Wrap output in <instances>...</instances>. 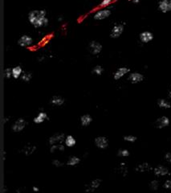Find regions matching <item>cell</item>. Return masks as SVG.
I'll list each match as a JSON object with an SVG mask.
<instances>
[{
    "label": "cell",
    "instance_id": "836d02e7",
    "mask_svg": "<svg viewBox=\"0 0 171 193\" xmlns=\"http://www.w3.org/2000/svg\"><path fill=\"white\" fill-rule=\"evenodd\" d=\"M5 73H6V77L7 78H10V77L12 75V69H11V68H7L5 70Z\"/></svg>",
    "mask_w": 171,
    "mask_h": 193
},
{
    "label": "cell",
    "instance_id": "f546056e",
    "mask_svg": "<svg viewBox=\"0 0 171 193\" xmlns=\"http://www.w3.org/2000/svg\"><path fill=\"white\" fill-rule=\"evenodd\" d=\"M102 72H103V68L101 66H96V67L93 68V72L94 73H96L97 75H101V73H102Z\"/></svg>",
    "mask_w": 171,
    "mask_h": 193
},
{
    "label": "cell",
    "instance_id": "d6a6232c",
    "mask_svg": "<svg viewBox=\"0 0 171 193\" xmlns=\"http://www.w3.org/2000/svg\"><path fill=\"white\" fill-rule=\"evenodd\" d=\"M112 2H113V0H103V1L101 2V7H107V6H109V4L111 3Z\"/></svg>",
    "mask_w": 171,
    "mask_h": 193
},
{
    "label": "cell",
    "instance_id": "9a60e30c",
    "mask_svg": "<svg viewBox=\"0 0 171 193\" xmlns=\"http://www.w3.org/2000/svg\"><path fill=\"white\" fill-rule=\"evenodd\" d=\"M33 42L32 38L28 36H23L19 40V44H20L21 47H27L31 45Z\"/></svg>",
    "mask_w": 171,
    "mask_h": 193
},
{
    "label": "cell",
    "instance_id": "4fadbf2b",
    "mask_svg": "<svg viewBox=\"0 0 171 193\" xmlns=\"http://www.w3.org/2000/svg\"><path fill=\"white\" fill-rule=\"evenodd\" d=\"M64 134H56L52 136L49 139V143L51 145H54V144H59V143H62L64 141Z\"/></svg>",
    "mask_w": 171,
    "mask_h": 193
},
{
    "label": "cell",
    "instance_id": "ba28073f",
    "mask_svg": "<svg viewBox=\"0 0 171 193\" xmlns=\"http://www.w3.org/2000/svg\"><path fill=\"white\" fill-rule=\"evenodd\" d=\"M153 172H154V175L156 176H166L169 174V170L164 167V166H157V167L154 168L153 170Z\"/></svg>",
    "mask_w": 171,
    "mask_h": 193
},
{
    "label": "cell",
    "instance_id": "e0dca14e",
    "mask_svg": "<svg viewBox=\"0 0 171 193\" xmlns=\"http://www.w3.org/2000/svg\"><path fill=\"white\" fill-rule=\"evenodd\" d=\"M47 114L46 113H43V112H41V113H39V114L34 118V122L36 123V124H40V123L44 122L47 119Z\"/></svg>",
    "mask_w": 171,
    "mask_h": 193
},
{
    "label": "cell",
    "instance_id": "4dcf8cb0",
    "mask_svg": "<svg viewBox=\"0 0 171 193\" xmlns=\"http://www.w3.org/2000/svg\"><path fill=\"white\" fill-rule=\"evenodd\" d=\"M31 78V74L29 72H25L24 73V75L22 76V79L24 80V81H30Z\"/></svg>",
    "mask_w": 171,
    "mask_h": 193
},
{
    "label": "cell",
    "instance_id": "30bf717a",
    "mask_svg": "<svg viewBox=\"0 0 171 193\" xmlns=\"http://www.w3.org/2000/svg\"><path fill=\"white\" fill-rule=\"evenodd\" d=\"M111 15V12L109 10H101L97 12L94 16V19L97 20H102L108 18Z\"/></svg>",
    "mask_w": 171,
    "mask_h": 193
},
{
    "label": "cell",
    "instance_id": "277c9868",
    "mask_svg": "<svg viewBox=\"0 0 171 193\" xmlns=\"http://www.w3.org/2000/svg\"><path fill=\"white\" fill-rule=\"evenodd\" d=\"M25 126H26V122H25V120L23 119V118H20L13 125L12 130H13V131H15V132H20V131H22V130H24Z\"/></svg>",
    "mask_w": 171,
    "mask_h": 193
},
{
    "label": "cell",
    "instance_id": "ac0fdd59",
    "mask_svg": "<svg viewBox=\"0 0 171 193\" xmlns=\"http://www.w3.org/2000/svg\"><path fill=\"white\" fill-rule=\"evenodd\" d=\"M157 105L162 109H171V103L165 99H160L157 101Z\"/></svg>",
    "mask_w": 171,
    "mask_h": 193
},
{
    "label": "cell",
    "instance_id": "d590c367",
    "mask_svg": "<svg viewBox=\"0 0 171 193\" xmlns=\"http://www.w3.org/2000/svg\"><path fill=\"white\" fill-rule=\"evenodd\" d=\"M53 165L56 166V167H61L63 165L62 163H60V162L59 161V160H54L53 161Z\"/></svg>",
    "mask_w": 171,
    "mask_h": 193
},
{
    "label": "cell",
    "instance_id": "4316f807",
    "mask_svg": "<svg viewBox=\"0 0 171 193\" xmlns=\"http://www.w3.org/2000/svg\"><path fill=\"white\" fill-rule=\"evenodd\" d=\"M128 155H129V152L128 150L123 149V150H120L118 151V156H120V157H128Z\"/></svg>",
    "mask_w": 171,
    "mask_h": 193
},
{
    "label": "cell",
    "instance_id": "9c48e42d",
    "mask_svg": "<svg viewBox=\"0 0 171 193\" xmlns=\"http://www.w3.org/2000/svg\"><path fill=\"white\" fill-rule=\"evenodd\" d=\"M139 38H140V40L142 43H146L153 40V35L150 32H147L146 31V32H141L140 34Z\"/></svg>",
    "mask_w": 171,
    "mask_h": 193
},
{
    "label": "cell",
    "instance_id": "5bb4252c",
    "mask_svg": "<svg viewBox=\"0 0 171 193\" xmlns=\"http://www.w3.org/2000/svg\"><path fill=\"white\" fill-rule=\"evenodd\" d=\"M129 72V68L126 67H121L118 68L116 72L114 73V79L115 80H119L121 79L122 77H124L125 74H127Z\"/></svg>",
    "mask_w": 171,
    "mask_h": 193
},
{
    "label": "cell",
    "instance_id": "1f68e13d",
    "mask_svg": "<svg viewBox=\"0 0 171 193\" xmlns=\"http://www.w3.org/2000/svg\"><path fill=\"white\" fill-rule=\"evenodd\" d=\"M163 187L166 189H171V179H168L165 182Z\"/></svg>",
    "mask_w": 171,
    "mask_h": 193
},
{
    "label": "cell",
    "instance_id": "8992f818",
    "mask_svg": "<svg viewBox=\"0 0 171 193\" xmlns=\"http://www.w3.org/2000/svg\"><path fill=\"white\" fill-rule=\"evenodd\" d=\"M159 7L161 12L166 13L171 11V0H162L159 3Z\"/></svg>",
    "mask_w": 171,
    "mask_h": 193
},
{
    "label": "cell",
    "instance_id": "7a4b0ae2",
    "mask_svg": "<svg viewBox=\"0 0 171 193\" xmlns=\"http://www.w3.org/2000/svg\"><path fill=\"white\" fill-rule=\"evenodd\" d=\"M170 125V119L166 117V116H162L158 119H157L155 122L156 127L159 128V129H162L164 127H166Z\"/></svg>",
    "mask_w": 171,
    "mask_h": 193
},
{
    "label": "cell",
    "instance_id": "74e56055",
    "mask_svg": "<svg viewBox=\"0 0 171 193\" xmlns=\"http://www.w3.org/2000/svg\"><path fill=\"white\" fill-rule=\"evenodd\" d=\"M33 190H34L35 192H38V191H39V189H38L37 188H35V187H34V188H33Z\"/></svg>",
    "mask_w": 171,
    "mask_h": 193
},
{
    "label": "cell",
    "instance_id": "8d00e7d4",
    "mask_svg": "<svg viewBox=\"0 0 171 193\" xmlns=\"http://www.w3.org/2000/svg\"><path fill=\"white\" fill-rule=\"evenodd\" d=\"M132 3H139V1L140 0H132Z\"/></svg>",
    "mask_w": 171,
    "mask_h": 193
},
{
    "label": "cell",
    "instance_id": "52a82bcc",
    "mask_svg": "<svg viewBox=\"0 0 171 193\" xmlns=\"http://www.w3.org/2000/svg\"><path fill=\"white\" fill-rule=\"evenodd\" d=\"M95 143L100 149H105L109 145V141L105 137H98L95 139Z\"/></svg>",
    "mask_w": 171,
    "mask_h": 193
},
{
    "label": "cell",
    "instance_id": "83f0119b",
    "mask_svg": "<svg viewBox=\"0 0 171 193\" xmlns=\"http://www.w3.org/2000/svg\"><path fill=\"white\" fill-rule=\"evenodd\" d=\"M149 187H150V188H151L152 190L155 191V190H157L158 188V187H159V183H158V181H157V180H153V181L150 183Z\"/></svg>",
    "mask_w": 171,
    "mask_h": 193
},
{
    "label": "cell",
    "instance_id": "44dd1931",
    "mask_svg": "<svg viewBox=\"0 0 171 193\" xmlns=\"http://www.w3.org/2000/svg\"><path fill=\"white\" fill-rule=\"evenodd\" d=\"M35 146H32V145H28V146H25L24 149H23V152H24V154H26V155H30L35 150Z\"/></svg>",
    "mask_w": 171,
    "mask_h": 193
},
{
    "label": "cell",
    "instance_id": "f1b7e54d",
    "mask_svg": "<svg viewBox=\"0 0 171 193\" xmlns=\"http://www.w3.org/2000/svg\"><path fill=\"white\" fill-rule=\"evenodd\" d=\"M120 171L121 174H123L124 175H125L127 172H128V169H127V167L124 163H121L120 166Z\"/></svg>",
    "mask_w": 171,
    "mask_h": 193
},
{
    "label": "cell",
    "instance_id": "484cf974",
    "mask_svg": "<svg viewBox=\"0 0 171 193\" xmlns=\"http://www.w3.org/2000/svg\"><path fill=\"white\" fill-rule=\"evenodd\" d=\"M124 140L128 142H135L137 141V137L133 135H126L124 137Z\"/></svg>",
    "mask_w": 171,
    "mask_h": 193
},
{
    "label": "cell",
    "instance_id": "d6986e66",
    "mask_svg": "<svg viewBox=\"0 0 171 193\" xmlns=\"http://www.w3.org/2000/svg\"><path fill=\"white\" fill-rule=\"evenodd\" d=\"M51 102L52 105H54V106H62L64 102V99L61 98V97H59V96H54L52 99H51Z\"/></svg>",
    "mask_w": 171,
    "mask_h": 193
},
{
    "label": "cell",
    "instance_id": "cb8c5ba5",
    "mask_svg": "<svg viewBox=\"0 0 171 193\" xmlns=\"http://www.w3.org/2000/svg\"><path fill=\"white\" fill-rule=\"evenodd\" d=\"M64 150V146H63L61 143L59 144H54L51 147V152H55V151H61V150Z\"/></svg>",
    "mask_w": 171,
    "mask_h": 193
},
{
    "label": "cell",
    "instance_id": "603a6c76",
    "mask_svg": "<svg viewBox=\"0 0 171 193\" xmlns=\"http://www.w3.org/2000/svg\"><path fill=\"white\" fill-rule=\"evenodd\" d=\"M64 142H65V144H66L67 146L72 147V146H75V144H76V139L72 136L69 135V136H68V137L65 138Z\"/></svg>",
    "mask_w": 171,
    "mask_h": 193
},
{
    "label": "cell",
    "instance_id": "ffe728a7",
    "mask_svg": "<svg viewBox=\"0 0 171 193\" xmlns=\"http://www.w3.org/2000/svg\"><path fill=\"white\" fill-rule=\"evenodd\" d=\"M92 118H91V116L89 114H86L84 115V116H82L81 118H80V122H81L82 126H87L89 125L91 122H92Z\"/></svg>",
    "mask_w": 171,
    "mask_h": 193
},
{
    "label": "cell",
    "instance_id": "2e32d148",
    "mask_svg": "<svg viewBox=\"0 0 171 193\" xmlns=\"http://www.w3.org/2000/svg\"><path fill=\"white\" fill-rule=\"evenodd\" d=\"M151 169H152L151 166L149 165V163H141V164H139V165L136 167L137 171L141 172V173H143V172H147V171H150Z\"/></svg>",
    "mask_w": 171,
    "mask_h": 193
},
{
    "label": "cell",
    "instance_id": "8fae6325",
    "mask_svg": "<svg viewBox=\"0 0 171 193\" xmlns=\"http://www.w3.org/2000/svg\"><path fill=\"white\" fill-rule=\"evenodd\" d=\"M89 48L90 51L93 53V54H98L101 51L102 49V46L100 43H98L97 41H93L91 42L89 44Z\"/></svg>",
    "mask_w": 171,
    "mask_h": 193
},
{
    "label": "cell",
    "instance_id": "7402d4cb",
    "mask_svg": "<svg viewBox=\"0 0 171 193\" xmlns=\"http://www.w3.org/2000/svg\"><path fill=\"white\" fill-rule=\"evenodd\" d=\"M21 73H22V68L20 66H16L12 68V76L15 79L19 78Z\"/></svg>",
    "mask_w": 171,
    "mask_h": 193
},
{
    "label": "cell",
    "instance_id": "e575fe53",
    "mask_svg": "<svg viewBox=\"0 0 171 193\" xmlns=\"http://www.w3.org/2000/svg\"><path fill=\"white\" fill-rule=\"evenodd\" d=\"M165 158H166V160L168 163H171V153L170 152H168V153H166V154H165Z\"/></svg>",
    "mask_w": 171,
    "mask_h": 193
},
{
    "label": "cell",
    "instance_id": "f35d334b",
    "mask_svg": "<svg viewBox=\"0 0 171 193\" xmlns=\"http://www.w3.org/2000/svg\"><path fill=\"white\" fill-rule=\"evenodd\" d=\"M170 97L171 98V89H170Z\"/></svg>",
    "mask_w": 171,
    "mask_h": 193
},
{
    "label": "cell",
    "instance_id": "d4e9b609",
    "mask_svg": "<svg viewBox=\"0 0 171 193\" xmlns=\"http://www.w3.org/2000/svg\"><path fill=\"white\" fill-rule=\"evenodd\" d=\"M79 163H80V158L73 156V157L70 158L68 159V161L67 162V164L69 166H75L76 165V164H78Z\"/></svg>",
    "mask_w": 171,
    "mask_h": 193
},
{
    "label": "cell",
    "instance_id": "3957f363",
    "mask_svg": "<svg viewBox=\"0 0 171 193\" xmlns=\"http://www.w3.org/2000/svg\"><path fill=\"white\" fill-rule=\"evenodd\" d=\"M123 31H124V26L121 24H117L116 26H114L112 29L110 36L112 38H118L122 34Z\"/></svg>",
    "mask_w": 171,
    "mask_h": 193
},
{
    "label": "cell",
    "instance_id": "6da1fadb",
    "mask_svg": "<svg viewBox=\"0 0 171 193\" xmlns=\"http://www.w3.org/2000/svg\"><path fill=\"white\" fill-rule=\"evenodd\" d=\"M29 21L35 28H42L47 24V19L46 18V12L44 11H32L28 16Z\"/></svg>",
    "mask_w": 171,
    "mask_h": 193
},
{
    "label": "cell",
    "instance_id": "5b68a950",
    "mask_svg": "<svg viewBox=\"0 0 171 193\" xmlns=\"http://www.w3.org/2000/svg\"><path fill=\"white\" fill-rule=\"evenodd\" d=\"M101 179H94L93 181L90 183L89 184H87L85 186V191L88 192H94L95 190L99 188V186L101 185Z\"/></svg>",
    "mask_w": 171,
    "mask_h": 193
},
{
    "label": "cell",
    "instance_id": "7c38bea8",
    "mask_svg": "<svg viewBox=\"0 0 171 193\" xmlns=\"http://www.w3.org/2000/svg\"><path fill=\"white\" fill-rule=\"evenodd\" d=\"M144 79V77L142 74L138 73V72H132L128 77V80L132 83V84H137L141 81H142Z\"/></svg>",
    "mask_w": 171,
    "mask_h": 193
}]
</instances>
